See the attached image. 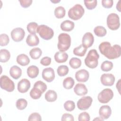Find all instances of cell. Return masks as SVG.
I'll use <instances>...</instances> for the list:
<instances>
[{
  "instance_id": "obj_1",
  "label": "cell",
  "mask_w": 121,
  "mask_h": 121,
  "mask_svg": "<svg viewBox=\"0 0 121 121\" xmlns=\"http://www.w3.org/2000/svg\"><path fill=\"white\" fill-rule=\"evenodd\" d=\"M98 48L101 54L109 59H115L121 56V48L119 44L111 46L109 42H104L99 44Z\"/></svg>"
},
{
  "instance_id": "obj_2",
  "label": "cell",
  "mask_w": 121,
  "mask_h": 121,
  "mask_svg": "<svg viewBox=\"0 0 121 121\" xmlns=\"http://www.w3.org/2000/svg\"><path fill=\"white\" fill-rule=\"evenodd\" d=\"M70 45L71 37L69 34L62 33L59 35L57 47L60 52H65L67 51Z\"/></svg>"
},
{
  "instance_id": "obj_3",
  "label": "cell",
  "mask_w": 121,
  "mask_h": 121,
  "mask_svg": "<svg viewBox=\"0 0 121 121\" xmlns=\"http://www.w3.org/2000/svg\"><path fill=\"white\" fill-rule=\"evenodd\" d=\"M99 58V55L97 51L95 49H92L88 52L85 59V64L90 69H95L98 65Z\"/></svg>"
},
{
  "instance_id": "obj_4",
  "label": "cell",
  "mask_w": 121,
  "mask_h": 121,
  "mask_svg": "<svg viewBox=\"0 0 121 121\" xmlns=\"http://www.w3.org/2000/svg\"><path fill=\"white\" fill-rule=\"evenodd\" d=\"M85 13V9L80 4H76L71 8L68 11L69 17L73 20L81 18Z\"/></svg>"
},
{
  "instance_id": "obj_5",
  "label": "cell",
  "mask_w": 121,
  "mask_h": 121,
  "mask_svg": "<svg viewBox=\"0 0 121 121\" xmlns=\"http://www.w3.org/2000/svg\"><path fill=\"white\" fill-rule=\"evenodd\" d=\"M37 33L39 34L42 38L46 40L52 39L54 35L53 30L51 27L44 25H41L38 26Z\"/></svg>"
},
{
  "instance_id": "obj_6",
  "label": "cell",
  "mask_w": 121,
  "mask_h": 121,
  "mask_svg": "<svg viewBox=\"0 0 121 121\" xmlns=\"http://www.w3.org/2000/svg\"><path fill=\"white\" fill-rule=\"evenodd\" d=\"M107 25L112 30H117L120 26V18L119 16L114 13L110 14L107 17Z\"/></svg>"
},
{
  "instance_id": "obj_7",
  "label": "cell",
  "mask_w": 121,
  "mask_h": 121,
  "mask_svg": "<svg viewBox=\"0 0 121 121\" xmlns=\"http://www.w3.org/2000/svg\"><path fill=\"white\" fill-rule=\"evenodd\" d=\"M0 87L6 91L11 92L15 89V84L14 82L11 80L7 76L2 75L0 78Z\"/></svg>"
},
{
  "instance_id": "obj_8",
  "label": "cell",
  "mask_w": 121,
  "mask_h": 121,
  "mask_svg": "<svg viewBox=\"0 0 121 121\" xmlns=\"http://www.w3.org/2000/svg\"><path fill=\"white\" fill-rule=\"evenodd\" d=\"M113 97V92L110 88H105L99 93L97 96L99 102L101 103H108Z\"/></svg>"
},
{
  "instance_id": "obj_9",
  "label": "cell",
  "mask_w": 121,
  "mask_h": 121,
  "mask_svg": "<svg viewBox=\"0 0 121 121\" xmlns=\"http://www.w3.org/2000/svg\"><path fill=\"white\" fill-rule=\"evenodd\" d=\"M93 99L89 96H83L79 99L77 102L78 108L80 110L88 109L92 104Z\"/></svg>"
},
{
  "instance_id": "obj_10",
  "label": "cell",
  "mask_w": 121,
  "mask_h": 121,
  "mask_svg": "<svg viewBox=\"0 0 121 121\" xmlns=\"http://www.w3.org/2000/svg\"><path fill=\"white\" fill-rule=\"evenodd\" d=\"M10 35L13 41L16 42H19L24 39L25 35V32L23 28L17 27L11 31Z\"/></svg>"
},
{
  "instance_id": "obj_11",
  "label": "cell",
  "mask_w": 121,
  "mask_h": 121,
  "mask_svg": "<svg viewBox=\"0 0 121 121\" xmlns=\"http://www.w3.org/2000/svg\"><path fill=\"white\" fill-rule=\"evenodd\" d=\"M115 78L113 75L111 73H104L100 78L101 83L105 86H112L114 84Z\"/></svg>"
},
{
  "instance_id": "obj_12",
  "label": "cell",
  "mask_w": 121,
  "mask_h": 121,
  "mask_svg": "<svg viewBox=\"0 0 121 121\" xmlns=\"http://www.w3.org/2000/svg\"><path fill=\"white\" fill-rule=\"evenodd\" d=\"M42 78L48 82H52L55 78L54 69L51 67L44 69L42 72Z\"/></svg>"
},
{
  "instance_id": "obj_13",
  "label": "cell",
  "mask_w": 121,
  "mask_h": 121,
  "mask_svg": "<svg viewBox=\"0 0 121 121\" xmlns=\"http://www.w3.org/2000/svg\"><path fill=\"white\" fill-rule=\"evenodd\" d=\"M94 42V37L92 33L86 32L84 35L82 40V44L84 47L86 49L90 47L93 45Z\"/></svg>"
},
{
  "instance_id": "obj_14",
  "label": "cell",
  "mask_w": 121,
  "mask_h": 121,
  "mask_svg": "<svg viewBox=\"0 0 121 121\" xmlns=\"http://www.w3.org/2000/svg\"><path fill=\"white\" fill-rule=\"evenodd\" d=\"M89 77V74L88 71L85 69H81L76 72L75 78L76 79L80 82H86Z\"/></svg>"
},
{
  "instance_id": "obj_15",
  "label": "cell",
  "mask_w": 121,
  "mask_h": 121,
  "mask_svg": "<svg viewBox=\"0 0 121 121\" xmlns=\"http://www.w3.org/2000/svg\"><path fill=\"white\" fill-rule=\"evenodd\" d=\"M112 113V110L110 106L108 105H104L100 107L99 110V114L100 117L102 119L106 120L108 119Z\"/></svg>"
},
{
  "instance_id": "obj_16",
  "label": "cell",
  "mask_w": 121,
  "mask_h": 121,
  "mask_svg": "<svg viewBox=\"0 0 121 121\" xmlns=\"http://www.w3.org/2000/svg\"><path fill=\"white\" fill-rule=\"evenodd\" d=\"M30 86V81L26 78H23L18 83L17 90L20 93H25L29 90Z\"/></svg>"
},
{
  "instance_id": "obj_17",
  "label": "cell",
  "mask_w": 121,
  "mask_h": 121,
  "mask_svg": "<svg viewBox=\"0 0 121 121\" xmlns=\"http://www.w3.org/2000/svg\"><path fill=\"white\" fill-rule=\"evenodd\" d=\"M74 91L77 95L79 96H83L88 92L86 86L84 84L81 83H78L76 85L74 88Z\"/></svg>"
},
{
  "instance_id": "obj_18",
  "label": "cell",
  "mask_w": 121,
  "mask_h": 121,
  "mask_svg": "<svg viewBox=\"0 0 121 121\" xmlns=\"http://www.w3.org/2000/svg\"><path fill=\"white\" fill-rule=\"evenodd\" d=\"M26 43L30 46H36L39 43V39L36 34H29L26 39Z\"/></svg>"
},
{
  "instance_id": "obj_19",
  "label": "cell",
  "mask_w": 121,
  "mask_h": 121,
  "mask_svg": "<svg viewBox=\"0 0 121 121\" xmlns=\"http://www.w3.org/2000/svg\"><path fill=\"white\" fill-rule=\"evenodd\" d=\"M9 74L12 78L15 79L19 78L22 75V69L19 67L14 65L11 67L9 70Z\"/></svg>"
},
{
  "instance_id": "obj_20",
  "label": "cell",
  "mask_w": 121,
  "mask_h": 121,
  "mask_svg": "<svg viewBox=\"0 0 121 121\" xmlns=\"http://www.w3.org/2000/svg\"><path fill=\"white\" fill-rule=\"evenodd\" d=\"M68 59V55L65 52H57L54 55L55 60L58 63L65 62Z\"/></svg>"
},
{
  "instance_id": "obj_21",
  "label": "cell",
  "mask_w": 121,
  "mask_h": 121,
  "mask_svg": "<svg viewBox=\"0 0 121 121\" xmlns=\"http://www.w3.org/2000/svg\"><path fill=\"white\" fill-rule=\"evenodd\" d=\"M74 23L69 20H66L63 21L60 24V28L61 30L66 32L72 31L74 29Z\"/></svg>"
},
{
  "instance_id": "obj_22",
  "label": "cell",
  "mask_w": 121,
  "mask_h": 121,
  "mask_svg": "<svg viewBox=\"0 0 121 121\" xmlns=\"http://www.w3.org/2000/svg\"><path fill=\"white\" fill-rule=\"evenodd\" d=\"M39 70L38 67L35 65H31L27 69V74L30 78H34L37 77L39 74Z\"/></svg>"
},
{
  "instance_id": "obj_23",
  "label": "cell",
  "mask_w": 121,
  "mask_h": 121,
  "mask_svg": "<svg viewBox=\"0 0 121 121\" xmlns=\"http://www.w3.org/2000/svg\"><path fill=\"white\" fill-rule=\"evenodd\" d=\"M17 62L18 64L22 66L27 65L30 62L29 57L25 54H20L17 57Z\"/></svg>"
},
{
  "instance_id": "obj_24",
  "label": "cell",
  "mask_w": 121,
  "mask_h": 121,
  "mask_svg": "<svg viewBox=\"0 0 121 121\" xmlns=\"http://www.w3.org/2000/svg\"><path fill=\"white\" fill-rule=\"evenodd\" d=\"M44 97L46 100L48 102H54L57 100V94L55 91L52 90H49L46 92Z\"/></svg>"
},
{
  "instance_id": "obj_25",
  "label": "cell",
  "mask_w": 121,
  "mask_h": 121,
  "mask_svg": "<svg viewBox=\"0 0 121 121\" xmlns=\"http://www.w3.org/2000/svg\"><path fill=\"white\" fill-rule=\"evenodd\" d=\"M10 58V53L9 52L5 49H3L0 50V61L1 62H7Z\"/></svg>"
},
{
  "instance_id": "obj_26",
  "label": "cell",
  "mask_w": 121,
  "mask_h": 121,
  "mask_svg": "<svg viewBox=\"0 0 121 121\" xmlns=\"http://www.w3.org/2000/svg\"><path fill=\"white\" fill-rule=\"evenodd\" d=\"M87 51V49L84 47L82 44L79 45L78 46L75 48L73 49V53L74 55L80 57L84 56Z\"/></svg>"
},
{
  "instance_id": "obj_27",
  "label": "cell",
  "mask_w": 121,
  "mask_h": 121,
  "mask_svg": "<svg viewBox=\"0 0 121 121\" xmlns=\"http://www.w3.org/2000/svg\"><path fill=\"white\" fill-rule=\"evenodd\" d=\"M42 54V51L40 48L35 47L32 49L29 52V55L30 57L34 60L39 59Z\"/></svg>"
},
{
  "instance_id": "obj_28",
  "label": "cell",
  "mask_w": 121,
  "mask_h": 121,
  "mask_svg": "<svg viewBox=\"0 0 121 121\" xmlns=\"http://www.w3.org/2000/svg\"><path fill=\"white\" fill-rule=\"evenodd\" d=\"M43 93L38 88L34 86L31 90L29 94L30 96L33 99H38L40 98Z\"/></svg>"
},
{
  "instance_id": "obj_29",
  "label": "cell",
  "mask_w": 121,
  "mask_h": 121,
  "mask_svg": "<svg viewBox=\"0 0 121 121\" xmlns=\"http://www.w3.org/2000/svg\"><path fill=\"white\" fill-rule=\"evenodd\" d=\"M75 84L74 80L71 77H67L63 81V86L67 89H70L73 87Z\"/></svg>"
},
{
  "instance_id": "obj_30",
  "label": "cell",
  "mask_w": 121,
  "mask_h": 121,
  "mask_svg": "<svg viewBox=\"0 0 121 121\" xmlns=\"http://www.w3.org/2000/svg\"><path fill=\"white\" fill-rule=\"evenodd\" d=\"M66 10L62 6H58L54 10V15L57 18H62L65 16Z\"/></svg>"
},
{
  "instance_id": "obj_31",
  "label": "cell",
  "mask_w": 121,
  "mask_h": 121,
  "mask_svg": "<svg viewBox=\"0 0 121 121\" xmlns=\"http://www.w3.org/2000/svg\"><path fill=\"white\" fill-rule=\"evenodd\" d=\"M94 32L96 36L98 37H103L106 35L107 31L104 26H99L95 27Z\"/></svg>"
},
{
  "instance_id": "obj_32",
  "label": "cell",
  "mask_w": 121,
  "mask_h": 121,
  "mask_svg": "<svg viewBox=\"0 0 121 121\" xmlns=\"http://www.w3.org/2000/svg\"><path fill=\"white\" fill-rule=\"evenodd\" d=\"M69 64L72 68L74 69H77L81 66V60L79 58L73 57L69 60Z\"/></svg>"
},
{
  "instance_id": "obj_33",
  "label": "cell",
  "mask_w": 121,
  "mask_h": 121,
  "mask_svg": "<svg viewBox=\"0 0 121 121\" xmlns=\"http://www.w3.org/2000/svg\"><path fill=\"white\" fill-rule=\"evenodd\" d=\"M38 27V24L35 22H32L28 24L26 26L28 32L30 34H35L37 33V29Z\"/></svg>"
},
{
  "instance_id": "obj_34",
  "label": "cell",
  "mask_w": 121,
  "mask_h": 121,
  "mask_svg": "<svg viewBox=\"0 0 121 121\" xmlns=\"http://www.w3.org/2000/svg\"><path fill=\"white\" fill-rule=\"evenodd\" d=\"M69 69L66 65H60L57 68V73L60 77H63L67 75L69 73Z\"/></svg>"
},
{
  "instance_id": "obj_35",
  "label": "cell",
  "mask_w": 121,
  "mask_h": 121,
  "mask_svg": "<svg viewBox=\"0 0 121 121\" xmlns=\"http://www.w3.org/2000/svg\"><path fill=\"white\" fill-rule=\"evenodd\" d=\"M27 105V101L23 98H20L17 100L16 103V107L19 110L25 109Z\"/></svg>"
},
{
  "instance_id": "obj_36",
  "label": "cell",
  "mask_w": 121,
  "mask_h": 121,
  "mask_svg": "<svg viewBox=\"0 0 121 121\" xmlns=\"http://www.w3.org/2000/svg\"><path fill=\"white\" fill-rule=\"evenodd\" d=\"M113 68V63L112 62L105 60L104 61L101 65V69L103 71H110Z\"/></svg>"
},
{
  "instance_id": "obj_37",
  "label": "cell",
  "mask_w": 121,
  "mask_h": 121,
  "mask_svg": "<svg viewBox=\"0 0 121 121\" xmlns=\"http://www.w3.org/2000/svg\"><path fill=\"white\" fill-rule=\"evenodd\" d=\"M64 108L67 111L71 112L73 111L75 108V103L71 100H68L64 104Z\"/></svg>"
},
{
  "instance_id": "obj_38",
  "label": "cell",
  "mask_w": 121,
  "mask_h": 121,
  "mask_svg": "<svg viewBox=\"0 0 121 121\" xmlns=\"http://www.w3.org/2000/svg\"><path fill=\"white\" fill-rule=\"evenodd\" d=\"M84 2L86 8L89 10H92L94 9L97 6V1L96 0H85Z\"/></svg>"
},
{
  "instance_id": "obj_39",
  "label": "cell",
  "mask_w": 121,
  "mask_h": 121,
  "mask_svg": "<svg viewBox=\"0 0 121 121\" xmlns=\"http://www.w3.org/2000/svg\"><path fill=\"white\" fill-rule=\"evenodd\" d=\"M9 42V36L6 34H2L0 35V45L1 46H4L8 45Z\"/></svg>"
},
{
  "instance_id": "obj_40",
  "label": "cell",
  "mask_w": 121,
  "mask_h": 121,
  "mask_svg": "<svg viewBox=\"0 0 121 121\" xmlns=\"http://www.w3.org/2000/svg\"><path fill=\"white\" fill-rule=\"evenodd\" d=\"M34 86L38 88L39 89H40L42 91V92L43 93L46 90L47 88V85H46V84L41 80L36 81L34 84Z\"/></svg>"
},
{
  "instance_id": "obj_41",
  "label": "cell",
  "mask_w": 121,
  "mask_h": 121,
  "mask_svg": "<svg viewBox=\"0 0 121 121\" xmlns=\"http://www.w3.org/2000/svg\"><path fill=\"white\" fill-rule=\"evenodd\" d=\"M89 114L86 112H82L78 115V120L79 121H89L90 120Z\"/></svg>"
},
{
  "instance_id": "obj_42",
  "label": "cell",
  "mask_w": 121,
  "mask_h": 121,
  "mask_svg": "<svg viewBox=\"0 0 121 121\" xmlns=\"http://www.w3.org/2000/svg\"><path fill=\"white\" fill-rule=\"evenodd\" d=\"M28 120L29 121H41L42 118L41 115L37 112H33L31 113L29 117Z\"/></svg>"
},
{
  "instance_id": "obj_43",
  "label": "cell",
  "mask_w": 121,
  "mask_h": 121,
  "mask_svg": "<svg viewBox=\"0 0 121 121\" xmlns=\"http://www.w3.org/2000/svg\"><path fill=\"white\" fill-rule=\"evenodd\" d=\"M113 1L112 0H102V6L107 9H109L112 8L113 5Z\"/></svg>"
},
{
  "instance_id": "obj_44",
  "label": "cell",
  "mask_w": 121,
  "mask_h": 121,
  "mask_svg": "<svg viewBox=\"0 0 121 121\" xmlns=\"http://www.w3.org/2000/svg\"><path fill=\"white\" fill-rule=\"evenodd\" d=\"M51 58L49 57H44L40 60V63L43 66H48L51 63Z\"/></svg>"
},
{
  "instance_id": "obj_45",
  "label": "cell",
  "mask_w": 121,
  "mask_h": 121,
  "mask_svg": "<svg viewBox=\"0 0 121 121\" xmlns=\"http://www.w3.org/2000/svg\"><path fill=\"white\" fill-rule=\"evenodd\" d=\"M22 7L24 8H27L29 7L33 2L32 0H19Z\"/></svg>"
},
{
  "instance_id": "obj_46",
  "label": "cell",
  "mask_w": 121,
  "mask_h": 121,
  "mask_svg": "<svg viewBox=\"0 0 121 121\" xmlns=\"http://www.w3.org/2000/svg\"><path fill=\"white\" fill-rule=\"evenodd\" d=\"M61 120L62 121H74V117L72 114H69V113H64L62 115Z\"/></svg>"
},
{
  "instance_id": "obj_47",
  "label": "cell",
  "mask_w": 121,
  "mask_h": 121,
  "mask_svg": "<svg viewBox=\"0 0 121 121\" xmlns=\"http://www.w3.org/2000/svg\"><path fill=\"white\" fill-rule=\"evenodd\" d=\"M121 0H119L118 2V3H117V5H116V9L119 11V12H121Z\"/></svg>"
},
{
  "instance_id": "obj_48",
  "label": "cell",
  "mask_w": 121,
  "mask_h": 121,
  "mask_svg": "<svg viewBox=\"0 0 121 121\" xmlns=\"http://www.w3.org/2000/svg\"><path fill=\"white\" fill-rule=\"evenodd\" d=\"M120 83H121V79H120L116 84V88L118 89L119 93L120 94Z\"/></svg>"
},
{
  "instance_id": "obj_49",
  "label": "cell",
  "mask_w": 121,
  "mask_h": 121,
  "mask_svg": "<svg viewBox=\"0 0 121 121\" xmlns=\"http://www.w3.org/2000/svg\"><path fill=\"white\" fill-rule=\"evenodd\" d=\"M96 120H98V121H104V120L103 119H102L101 117H96V118H95V119H94V120H93V121H96Z\"/></svg>"
},
{
  "instance_id": "obj_50",
  "label": "cell",
  "mask_w": 121,
  "mask_h": 121,
  "mask_svg": "<svg viewBox=\"0 0 121 121\" xmlns=\"http://www.w3.org/2000/svg\"><path fill=\"white\" fill-rule=\"evenodd\" d=\"M60 0H51V2H53L54 3H58V2H59Z\"/></svg>"
}]
</instances>
